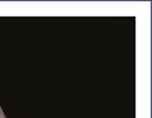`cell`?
Masks as SVG:
<instances>
[{"instance_id": "cell-1", "label": "cell", "mask_w": 152, "mask_h": 118, "mask_svg": "<svg viewBox=\"0 0 152 118\" xmlns=\"http://www.w3.org/2000/svg\"><path fill=\"white\" fill-rule=\"evenodd\" d=\"M0 113H1V112H0Z\"/></svg>"}]
</instances>
